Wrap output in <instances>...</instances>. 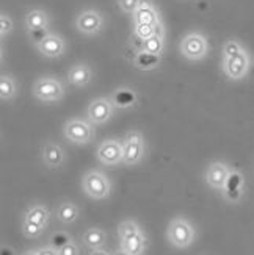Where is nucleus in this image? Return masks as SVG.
<instances>
[{
	"mask_svg": "<svg viewBox=\"0 0 254 255\" xmlns=\"http://www.w3.org/2000/svg\"><path fill=\"white\" fill-rule=\"evenodd\" d=\"M182 53L190 60H200L207 52V42L201 35H190L182 41Z\"/></svg>",
	"mask_w": 254,
	"mask_h": 255,
	"instance_id": "obj_1",
	"label": "nucleus"
},
{
	"mask_svg": "<svg viewBox=\"0 0 254 255\" xmlns=\"http://www.w3.org/2000/svg\"><path fill=\"white\" fill-rule=\"evenodd\" d=\"M33 93H35V96L39 97L41 101L52 102V101H57V99L61 97L63 88H61V85L57 80L44 79V80H39L35 85V90H33Z\"/></svg>",
	"mask_w": 254,
	"mask_h": 255,
	"instance_id": "obj_2",
	"label": "nucleus"
},
{
	"mask_svg": "<svg viewBox=\"0 0 254 255\" xmlns=\"http://www.w3.org/2000/svg\"><path fill=\"white\" fill-rule=\"evenodd\" d=\"M64 133L71 141L74 142H88L91 138V128L83 121H71V123L66 124Z\"/></svg>",
	"mask_w": 254,
	"mask_h": 255,
	"instance_id": "obj_3",
	"label": "nucleus"
},
{
	"mask_svg": "<svg viewBox=\"0 0 254 255\" xmlns=\"http://www.w3.org/2000/svg\"><path fill=\"white\" fill-rule=\"evenodd\" d=\"M141 135L137 131H132L127 135L123 146V160L127 163H135L141 157Z\"/></svg>",
	"mask_w": 254,
	"mask_h": 255,
	"instance_id": "obj_4",
	"label": "nucleus"
},
{
	"mask_svg": "<svg viewBox=\"0 0 254 255\" xmlns=\"http://www.w3.org/2000/svg\"><path fill=\"white\" fill-rule=\"evenodd\" d=\"M225 69H226V74L231 77V79H242L248 69L247 55L242 52V53L236 55V57H226Z\"/></svg>",
	"mask_w": 254,
	"mask_h": 255,
	"instance_id": "obj_5",
	"label": "nucleus"
},
{
	"mask_svg": "<svg viewBox=\"0 0 254 255\" xmlns=\"http://www.w3.org/2000/svg\"><path fill=\"white\" fill-rule=\"evenodd\" d=\"M85 190L93 197H104L108 193V183L104 175L91 172L85 177Z\"/></svg>",
	"mask_w": 254,
	"mask_h": 255,
	"instance_id": "obj_6",
	"label": "nucleus"
},
{
	"mask_svg": "<svg viewBox=\"0 0 254 255\" xmlns=\"http://www.w3.org/2000/svg\"><path fill=\"white\" fill-rule=\"evenodd\" d=\"M88 116L93 121L94 124H102L105 121L112 116V107H110V102L105 101V99H97L94 101L90 108H88Z\"/></svg>",
	"mask_w": 254,
	"mask_h": 255,
	"instance_id": "obj_7",
	"label": "nucleus"
},
{
	"mask_svg": "<svg viewBox=\"0 0 254 255\" xmlns=\"http://www.w3.org/2000/svg\"><path fill=\"white\" fill-rule=\"evenodd\" d=\"M77 25L86 35H93V33H97L101 30L102 19L96 11H85V13L80 14L79 20H77Z\"/></svg>",
	"mask_w": 254,
	"mask_h": 255,
	"instance_id": "obj_8",
	"label": "nucleus"
},
{
	"mask_svg": "<svg viewBox=\"0 0 254 255\" xmlns=\"http://www.w3.org/2000/svg\"><path fill=\"white\" fill-rule=\"evenodd\" d=\"M97 155L104 163L113 164L123 158V146L118 141H107L101 146Z\"/></svg>",
	"mask_w": 254,
	"mask_h": 255,
	"instance_id": "obj_9",
	"label": "nucleus"
},
{
	"mask_svg": "<svg viewBox=\"0 0 254 255\" xmlns=\"http://www.w3.org/2000/svg\"><path fill=\"white\" fill-rule=\"evenodd\" d=\"M170 237L176 246H187L192 240L190 226L184 221H176L170 229Z\"/></svg>",
	"mask_w": 254,
	"mask_h": 255,
	"instance_id": "obj_10",
	"label": "nucleus"
},
{
	"mask_svg": "<svg viewBox=\"0 0 254 255\" xmlns=\"http://www.w3.org/2000/svg\"><path fill=\"white\" fill-rule=\"evenodd\" d=\"M135 22L137 24H146V25H157L159 19L156 16V11L152 9L148 0H141L140 8L135 11Z\"/></svg>",
	"mask_w": 254,
	"mask_h": 255,
	"instance_id": "obj_11",
	"label": "nucleus"
},
{
	"mask_svg": "<svg viewBox=\"0 0 254 255\" xmlns=\"http://www.w3.org/2000/svg\"><path fill=\"white\" fill-rule=\"evenodd\" d=\"M228 171L223 164H220V163H215L212 164L211 168H209L207 171V180L211 185L220 188V186H225L226 183V179H228Z\"/></svg>",
	"mask_w": 254,
	"mask_h": 255,
	"instance_id": "obj_12",
	"label": "nucleus"
},
{
	"mask_svg": "<svg viewBox=\"0 0 254 255\" xmlns=\"http://www.w3.org/2000/svg\"><path fill=\"white\" fill-rule=\"evenodd\" d=\"M38 47L44 55H47V57H58V55H61V52H63V41L57 36L49 35L47 39L42 41Z\"/></svg>",
	"mask_w": 254,
	"mask_h": 255,
	"instance_id": "obj_13",
	"label": "nucleus"
},
{
	"mask_svg": "<svg viewBox=\"0 0 254 255\" xmlns=\"http://www.w3.org/2000/svg\"><path fill=\"white\" fill-rule=\"evenodd\" d=\"M160 61V55H154V53H149L146 50H141L137 58H135V63L138 68L141 69H151V68H156Z\"/></svg>",
	"mask_w": 254,
	"mask_h": 255,
	"instance_id": "obj_14",
	"label": "nucleus"
},
{
	"mask_svg": "<svg viewBox=\"0 0 254 255\" xmlns=\"http://www.w3.org/2000/svg\"><path fill=\"white\" fill-rule=\"evenodd\" d=\"M90 69L86 68V66H74L69 72V79L74 85H79V86H83L90 82Z\"/></svg>",
	"mask_w": 254,
	"mask_h": 255,
	"instance_id": "obj_15",
	"label": "nucleus"
},
{
	"mask_svg": "<svg viewBox=\"0 0 254 255\" xmlns=\"http://www.w3.org/2000/svg\"><path fill=\"white\" fill-rule=\"evenodd\" d=\"M44 160L50 166H57L63 160V150L58 146H55V144H49V146L44 149Z\"/></svg>",
	"mask_w": 254,
	"mask_h": 255,
	"instance_id": "obj_16",
	"label": "nucleus"
},
{
	"mask_svg": "<svg viewBox=\"0 0 254 255\" xmlns=\"http://www.w3.org/2000/svg\"><path fill=\"white\" fill-rule=\"evenodd\" d=\"M27 25L30 30H36V28H46L47 25V17L42 11H31L27 16Z\"/></svg>",
	"mask_w": 254,
	"mask_h": 255,
	"instance_id": "obj_17",
	"label": "nucleus"
},
{
	"mask_svg": "<svg viewBox=\"0 0 254 255\" xmlns=\"http://www.w3.org/2000/svg\"><path fill=\"white\" fill-rule=\"evenodd\" d=\"M135 101H137V96L130 90H119L115 94V104L121 108H127L130 105H134Z\"/></svg>",
	"mask_w": 254,
	"mask_h": 255,
	"instance_id": "obj_18",
	"label": "nucleus"
},
{
	"mask_svg": "<svg viewBox=\"0 0 254 255\" xmlns=\"http://www.w3.org/2000/svg\"><path fill=\"white\" fill-rule=\"evenodd\" d=\"M124 248L127 251V254H134L137 255L141 248H143V240L138 234H134V235H130V237H126L124 238Z\"/></svg>",
	"mask_w": 254,
	"mask_h": 255,
	"instance_id": "obj_19",
	"label": "nucleus"
},
{
	"mask_svg": "<svg viewBox=\"0 0 254 255\" xmlns=\"http://www.w3.org/2000/svg\"><path fill=\"white\" fill-rule=\"evenodd\" d=\"M163 47V42H162V36H152L146 41H143V50H146L149 53L154 55H160Z\"/></svg>",
	"mask_w": 254,
	"mask_h": 255,
	"instance_id": "obj_20",
	"label": "nucleus"
},
{
	"mask_svg": "<svg viewBox=\"0 0 254 255\" xmlns=\"http://www.w3.org/2000/svg\"><path fill=\"white\" fill-rule=\"evenodd\" d=\"M13 94H14L13 80H11L9 77H2V79H0V97L5 101V99H9Z\"/></svg>",
	"mask_w": 254,
	"mask_h": 255,
	"instance_id": "obj_21",
	"label": "nucleus"
},
{
	"mask_svg": "<svg viewBox=\"0 0 254 255\" xmlns=\"http://www.w3.org/2000/svg\"><path fill=\"white\" fill-rule=\"evenodd\" d=\"M137 36L143 41H146L152 36H156V25H146V24H137L135 27Z\"/></svg>",
	"mask_w": 254,
	"mask_h": 255,
	"instance_id": "obj_22",
	"label": "nucleus"
},
{
	"mask_svg": "<svg viewBox=\"0 0 254 255\" xmlns=\"http://www.w3.org/2000/svg\"><path fill=\"white\" fill-rule=\"evenodd\" d=\"M240 185H242V175L237 172H233L228 175L225 188H226V193H233V191H240Z\"/></svg>",
	"mask_w": 254,
	"mask_h": 255,
	"instance_id": "obj_23",
	"label": "nucleus"
},
{
	"mask_svg": "<svg viewBox=\"0 0 254 255\" xmlns=\"http://www.w3.org/2000/svg\"><path fill=\"white\" fill-rule=\"evenodd\" d=\"M46 219H47V212H44L42 208H35V210H31V212L28 213V218L27 221H30V223L33 224H36V226H42L44 223H46Z\"/></svg>",
	"mask_w": 254,
	"mask_h": 255,
	"instance_id": "obj_24",
	"label": "nucleus"
},
{
	"mask_svg": "<svg viewBox=\"0 0 254 255\" xmlns=\"http://www.w3.org/2000/svg\"><path fill=\"white\" fill-rule=\"evenodd\" d=\"M75 215H77V210L71 204H64L58 210V216L63 221H66V223H71V221H74L75 219Z\"/></svg>",
	"mask_w": 254,
	"mask_h": 255,
	"instance_id": "obj_25",
	"label": "nucleus"
},
{
	"mask_svg": "<svg viewBox=\"0 0 254 255\" xmlns=\"http://www.w3.org/2000/svg\"><path fill=\"white\" fill-rule=\"evenodd\" d=\"M102 234L99 230H88L86 232V235H85V241L88 243L90 246H99V245H102Z\"/></svg>",
	"mask_w": 254,
	"mask_h": 255,
	"instance_id": "obj_26",
	"label": "nucleus"
},
{
	"mask_svg": "<svg viewBox=\"0 0 254 255\" xmlns=\"http://www.w3.org/2000/svg\"><path fill=\"white\" fill-rule=\"evenodd\" d=\"M47 30L46 28H36V30H30V38L33 42H36L38 46L42 42V41H46L47 39Z\"/></svg>",
	"mask_w": 254,
	"mask_h": 255,
	"instance_id": "obj_27",
	"label": "nucleus"
},
{
	"mask_svg": "<svg viewBox=\"0 0 254 255\" xmlns=\"http://www.w3.org/2000/svg\"><path fill=\"white\" fill-rule=\"evenodd\" d=\"M69 241L71 240L66 234H57V235H53V238H52V246L57 248V249H63L64 246L69 245Z\"/></svg>",
	"mask_w": 254,
	"mask_h": 255,
	"instance_id": "obj_28",
	"label": "nucleus"
},
{
	"mask_svg": "<svg viewBox=\"0 0 254 255\" xmlns=\"http://www.w3.org/2000/svg\"><path fill=\"white\" fill-rule=\"evenodd\" d=\"M140 2L141 0H119V5L126 13H135L140 8Z\"/></svg>",
	"mask_w": 254,
	"mask_h": 255,
	"instance_id": "obj_29",
	"label": "nucleus"
},
{
	"mask_svg": "<svg viewBox=\"0 0 254 255\" xmlns=\"http://www.w3.org/2000/svg\"><path fill=\"white\" fill-rule=\"evenodd\" d=\"M244 50H242L240 47V44L236 42V41H229L226 46H225V53H226V57H236V55L242 53Z\"/></svg>",
	"mask_w": 254,
	"mask_h": 255,
	"instance_id": "obj_30",
	"label": "nucleus"
},
{
	"mask_svg": "<svg viewBox=\"0 0 254 255\" xmlns=\"http://www.w3.org/2000/svg\"><path fill=\"white\" fill-rule=\"evenodd\" d=\"M11 20L5 16V14H2V17H0V33H2V35H5L6 31H9L11 30Z\"/></svg>",
	"mask_w": 254,
	"mask_h": 255,
	"instance_id": "obj_31",
	"label": "nucleus"
},
{
	"mask_svg": "<svg viewBox=\"0 0 254 255\" xmlns=\"http://www.w3.org/2000/svg\"><path fill=\"white\" fill-rule=\"evenodd\" d=\"M39 232H41L39 226H36V224L30 223V221H27V223H25V234L27 235H38Z\"/></svg>",
	"mask_w": 254,
	"mask_h": 255,
	"instance_id": "obj_32",
	"label": "nucleus"
},
{
	"mask_svg": "<svg viewBox=\"0 0 254 255\" xmlns=\"http://www.w3.org/2000/svg\"><path fill=\"white\" fill-rule=\"evenodd\" d=\"M60 255H77V249L74 245H69L68 246H64L63 249H60Z\"/></svg>",
	"mask_w": 254,
	"mask_h": 255,
	"instance_id": "obj_33",
	"label": "nucleus"
},
{
	"mask_svg": "<svg viewBox=\"0 0 254 255\" xmlns=\"http://www.w3.org/2000/svg\"><path fill=\"white\" fill-rule=\"evenodd\" d=\"M229 199H234V201H237V199L240 197V191H233V193H226Z\"/></svg>",
	"mask_w": 254,
	"mask_h": 255,
	"instance_id": "obj_34",
	"label": "nucleus"
},
{
	"mask_svg": "<svg viewBox=\"0 0 254 255\" xmlns=\"http://www.w3.org/2000/svg\"><path fill=\"white\" fill-rule=\"evenodd\" d=\"M38 255H55V254H53L52 251H41Z\"/></svg>",
	"mask_w": 254,
	"mask_h": 255,
	"instance_id": "obj_35",
	"label": "nucleus"
},
{
	"mask_svg": "<svg viewBox=\"0 0 254 255\" xmlns=\"http://www.w3.org/2000/svg\"><path fill=\"white\" fill-rule=\"evenodd\" d=\"M2 255H13V252L8 251V249H3V251H2Z\"/></svg>",
	"mask_w": 254,
	"mask_h": 255,
	"instance_id": "obj_36",
	"label": "nucleus"
},
{
	"mask_svg": "<svg viewBox=\"0 0 254 255\" xmlns=\"http://www.w3.org/2000/svg\"><path fill=\"white\" fill-rule=\"evenodd\" d=\"M93 255H107L105 252H102V251H99V252H94Z\"/></svg>",
	"mask_w": 254,
	"mask_h": 255,
	"instance_id": "obj_37",
	"label": "nucleus"
},
{
	"mask_svg": "<svg viewBox=\"0 0 254 255\" xmlns=\"http://www.w3.org/2000/svg\"><path fill=\"white\" fill-rule=\"evenodd\" d=\"M116 255H129V254H116Z\"/></svg>",
	"mask_w": 254,
	"mask_h": 255,
	"instance_id": "obj_38",
	"label": "nucleus"
}]
</instances>
